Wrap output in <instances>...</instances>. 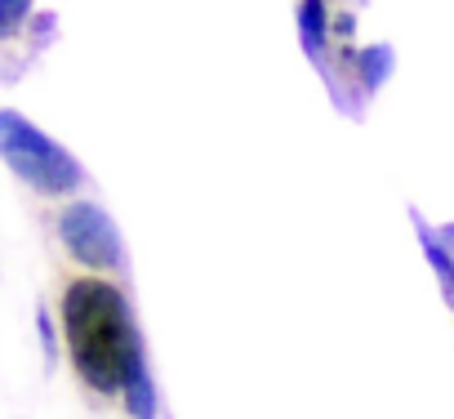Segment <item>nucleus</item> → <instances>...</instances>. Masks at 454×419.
Listing matches in <instances>:
<instances>
[{"label":"nucleus","instance_id":"nucleus-1","mask_svg":"<svg viewBox=\"0 0 454 419\" xmlns=\"http://www.w3.org/2000/svg\"><path fill=\"white\" fill-rule=\"evenodd\" d=\"M0 156L41 196H72L85 183V170L76 165V156H67L45 130H36L27 116L10 107L0 112Z\"/></svg>","mask_w":454,"mask_h":419},{"label":"nucleus","instance_id":"nucleus-2","mask_svg":"<svg viewBox=\"0 0 454 419\" xmlns=\"http://www.w3.org/2000/svg\"><path fill=\"white\" fill-rule=\"evenodd\" d=\"M59 326H63V339L72 348V344L94 339V335L129 330L134 317H129V304L112 277H72L63 286V299H59Z\"/></svg>","mask_w":454,"mask_h":419},{"label":"nucleus","instance_id":"nucleus-3","mask_svg":"<svg viewBox=\"0 0 454 419\" xmlns=\"http://www.w3.org/2000/svg\"><path fill=\"white\" fill-rule=\"evenodd\" d=\"M59 241L67 246L72 264H81L90 277H107L125 259V246H121L112 215L94 201H67L59 210Z\"/></svg>","mask_w":454,"mask_h":419},{"label":"nucleus","instance_id":"nucleus-4","mask_svg":"<svg viewBox=\"0 0 454 419\" xmlns=\"http://www.w3.org/2000/svg\"><path fill=\"white\" fill-rule=\"evenodd\" d=\"M121 406L129 419H156V383H152V370H147V352H143V339L129 348L125 357V383H121Z\"/></svg>","mask_w":454,"mask_h":419},{"label":"nucleus","instance_id":"nucleus-5","mask_svg":"<svg viewBox=\"0 0 454 419\" xmlns=\"http://www.w3.org/2000/svg\"><path fill=\"white\" fill-rule=\"evenodd\" d=\"M348 63H352V72H356L361 90H365V94H374V90L392 76L396 54H392V45H361V50H348Z\"/></svg>","mask_w":454,"mask_h":419},{"label":"nucleus","instance_id":"nucleus-6","mask_svg":"<svg viewBox=\"0 0 454 419\" xmlns=\"http://www.w3.org/2000/svg\"><path fill=\"white\" fill-rule=\"evenodd\" d=\"M330 32H334V19H330L325 0H299V36H303V50H308L312 59L325 54Z\"/></svg>","mask_w":454,"mask_h":419},{"label":"nucleus","instance_id":"nucleus-7","mask_svg":"<svg viewBox=\"0 0 454 419\" xmlns=\"http://www.w3.org/2000/svg\"><path fill=\"white\" fill-rule=\"evenodd\" d=\"M414 228H419V241H423V255H427V264L436 268V277H441V286H445V295L454 299V250L414 215Z\"/></svg>","mask_w":454,"mask_h":419},{"label":"nucleus","instance_id":"nucleus-8","mask_svg":"<svg viewBox=\"0 0 454 419\" xmlns=\"http://www.w3.org/2000/svg\"><path fill=\"white\" fill-rule=\"evenodd\" d=\"M36 335H41V348H45V366L54 370L59 366V321L45 304H36Z\"/></svg>","mask_w":454,"mask_h":419},{"label":"nucleus","instance_id":"nucleus-9","mask_svg":"<svg viewBox=\"0 0 454 419\" xmlns=\"http://www.w3.org/2000/svg\"><path fill=\"white\" fill-rule=\"evenodd\" d=\"M27 14H32V0H0V32L14 36Z\"/></svg>","mask_w":454,"mask_h":419},{"label":"nucleus","instance_id":"nucleus-10","mask_svg":"<svg viewBox=\"0 0 454 419\" xmlns=\"http://www.w3.org/2000/svg\"><path fill=\"white\" fill-rule=\"evenodd\" d=\"M356 32V14H339L334 19V36H352Z\"/></svg>","mask_w":454,"mask_h":419}]
</instances>
